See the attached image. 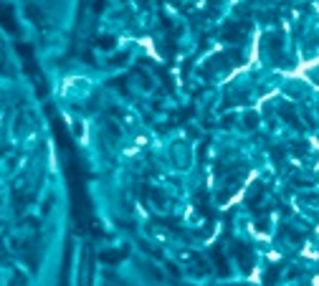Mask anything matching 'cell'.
<instances>
[{"instance_id":"6da1fadb","label":"cell","mask_w":319,"mask_h":286,"mask_svg":"<svg viewBox=\"0 0 319 286\" xmlns=\"http://www.w3.org/2000/svg\"><path fill=\"white\" fill-rule=\"evenodd\" d=\"M279 112H281V117H284L286 122H291L294 127H299V119H296V114H294V107H291V104H281V109H279Z\"/></svg>"}]
</instances>
